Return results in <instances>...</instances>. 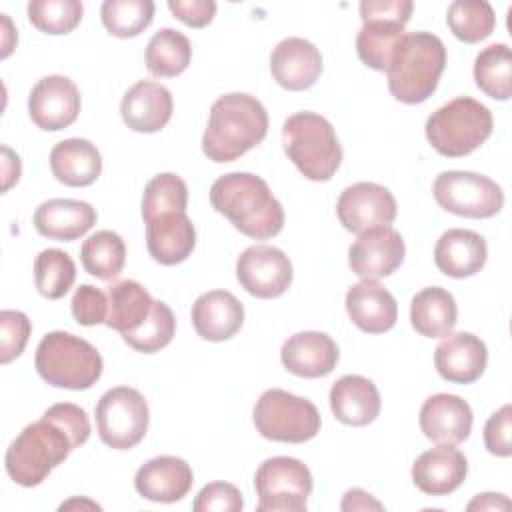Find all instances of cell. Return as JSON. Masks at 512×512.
Here are the masks:
<instances>
[{
  "label": "cell",
  "mask_w": 512,
  "mask_h": 512,
  "mask_svg": "<svg viewBox=\"0 0 512 512\" xmlns=\"http://www.w3.org/2000/svg\"><path fill=\"white\" fill-rule=\"evenodd\" d=\"M488 258L486 240L466 228L446 230L434 246V262L438 270L450 278H468L480 272Z\"/></svg>",
  "instance_id": "28"
},
{
  "label": "cell",
  "mask_w": 512,
  "mask_h": 512,
  "mask_svg": "<svg viewBox=\"0 0 512 512\" xmlns=\"http://www.w3.org/2000/svg\"><path fill=\"white\" fill-rule=\"evenodd\" d=\"M80 90L62 74L40 78L28 96V114L32 122L48 132L68 128L80 114Z\"/></svg>",
  "instance_id": "16"
},
{
  "label": "cell",
  "mask_w": 512,
  "mask_h": 512,
  "mask_svg": "<svg viewBox=\"0 0 512 512\" xmlns=\"http://www.w3.org/2000/svg\"><path fill=\"white\" fill-rule=\"evenodd\" d=\"M50 170L66 186H90L102 172V156L90 140L68 138L50 150Z\"/></svg>",
  "instance_id": "30"
},
{
  "label": "cell",
  "mask_w": 512,
  "mask_h": 512,
  "mask_svg": "<svg viewBox=\"0 0 512 512\" xmlns=\"http://www.w3.org/2000/svg\"><path fill=\"white\" fill-rule=\"evenodd\" d=\"M476 86L494 100L512 96V54L506 44L482 48L474 60Z\"/></svg>",
  "instance_id": "35"
},
{
  "label": "cell",
  "mask_w": 512,
  "mask_h": 512,
  "mask_svg": "<svg viewBox=\"0 0 512 512\" xmlns=\"http://www.w3.org/2000/svg\"><path fill=\"white\" fill-rule=\"evenodd\" d=\"M84 270L100 280H114L126 262V244L112 230H100L88 236L80 246Z\"/></svg>",
  "instance_id": "34"
},
{
  "label": "cell",
  "mask_w": 512,
  "mask_h": 512,
  "mask_svg": "<svg viewBox=\"0 0 512 512\" xmlns=\"http://www.w3.org/2000/svg\"><path fill=\"white\" fill-rule=\"evenodd\" d=\"M432 194L440 208L464 218H492L504 206V192L492 178L466 170L440 172Z\"/></svg>",
  "instance_id": "12"
},
{
  "label": "cell",
  "mask_w": 512,
  "mask_h": 512,
  "mask_svg": "<svg viewBox=\"0 0 512 512\" xmlns=\"http://www.w3.org/2000/svg\"><path fill=\"white\" fill-rule=\"evenodd\" d=\"M282 364L288 372L302 378H320L330 374L340 358L336 342L316 330L292 334L280 350Z\"/></svg>",
  "instance_id": "23"
},
{
  "label": "cell",
  "mask_w": 512,
  "mask_h": 512,
  "mask_svg": "<svg viewBox=\"0 0 512 512\" xmlns=\"http://www.w3.org/2000/svg\"><path fill=\"white\" fill-rule=\"evenodd\" d=\"M76 280V266L68 252L46 248L34 260V282L38 292L48 300L62 298Z\"/></svg>",
  "instance_id": "37"
},
{
  "label": "cell",
  "mask_w": 512,
  "mask_h": 512,
  "mask_svg": "<svg viewBox=\"0 0 512 512\" xmlns=\"http://www.w3.org/2000/svg\"><path fill=\"white\" fill-rule=\"evenodd\" d=\"M188 206V186L186 182L172 172L154 176L142 194V218L144 222L168 214V212H186Z\"/></svg>",
  "instance_id": "39"
},
{
  "label": "cell",
  "mask_w": 512,
  "mask_h": 512,
  "mask_svg": "<svg viewBox=\"0 0 512 512\" xmlns=\"http://www.w3.org/2000/svg\"><path fill=\"white\" fill-rule=\"evenodd\" d=\"M84 14V6L78 0H32L28 4V20L40 32L68 34L72 32Z\"/></svg>",
  "instance_id": "41"
},
{
  "label": "cell",
  "mask_w": 512,
  "mask_h": 512,
  "mask_svg": "<svg viewBox=\"0 0 512 512\" xmlns=\"http://www.w3.org/2000/svg\"><path fill=\"white\" fill-rule=\"evenodd\" d=\"M104 28L116 38H134L154 18L152 0H106L100 8Z\"/></svg>",
  "instance_id": "38"
},
{
  "label": "cell",
  "mask_w": 512,
  "mask_h": 512,
  "mask_svg": "<svg viewBox=\"0 0 512 512\" xmlns=\"http://www.w3.org/2000/svg\"><path fill=\"white\" fill-rule=\"evenodd\" d=\"M176 332V318L174 312L170 310V306L162 300H154V308L150 312V316L146 318V322L136 328L130 334H124L122 340L144 354H152L158 352L162 348H166Z\"/></svg>",
  "instance_id": "40"
},
{
  "label": "cell",
  "mask_w": 512,
  "mask_h": 512,
  "mask_svg": "<svg viewBox=\"0 0 512 512\" xmlns=\"http://www.w3.org/2000/svg\"><path fill=\"white\" fill-rule=\"evenodd\" d=\"M252 420L258 434L274 442L302 444L320 432L318 408L292 392L270 388L254 404Z\"/></svg>",
  "instance_id": "8"
},
{
  "label": "cell",
  "mask_w": 512,
  "mask_h": 512,
  "mask_svg": "<svg viewBox=\"0 0 512 512\" xmlns=\"http://www.w3.org/2000/svg\"><path fill=\"white\" fill-rule=\"evenodd\" d=\"M196 512H240L244 500L240 490L230 482H210L194 498Z\"/></svg>",
  "instance_id": "44"
},
{
  "label": "cell",
  "mask_w": 512,
  "mask_h": 512,
  "mask_svg": "<svg viewBox=\"0 0 512 512\" xmlns=\"http://www.w3.org/2000/svg\"><path fill=\"white\" fill-rule=\"evenodd\" d=\"M212 208L236 230L254 240H268L284 228V208L266 180L250 172H228L210 186Z\"/></svg>",
  "instance_id": "2"
},
{
  "label": "cell",
  "mask_w": 512,
  "mask_h": 512,
  "mask_svg": "<svg viewBox=\"0 0 512 512\" xmlns=\"http://www.w3.org/2000/svg\"><path fill=\"white\" fill-rule=\"evenodd\" d=\"M468 460L454 446L430 448L412 464L414 486L428 496L452 494L466 480Z\"/></svg>",
  "instance_id": "22"
},
{
  "label": "cell",
  "mask_w": 512,
  "mask_h": 512,
  "mask_svg": "<svg viewBox=\"0 0 512 512\" xmlns=\"http://www.w3.org/2000/svg\"><path fill=\"white\" fill-rule=\"evenodd\" d=\"M88 438L90 420L84 408L72 402L54 404L12 440L4 458L6 472L24 488L38 486Z\"/></svg>",
  "instance_id": "1"
},
{
  "label": "cell",
  "mask_w": 512,
  "mask_h": 512,
  "mask_svg": "<svg viewBox=\"0 0 512 512\" xmlns=\"http://www.w3.org/2000/svg\"><path fill=\"white\" fill-rule=\"evenodd\" d=\"M410 0H364L360 2L362 28L356 36V52L360 60L378 72H386L390 56L404 36V28L412 16Z\"/></svg>",
  "instance_id": "9"
},
{
  "label": "cell",
  "mask_w": 512,
  "mask_h": 512,
  "mask_svg": "<svg viewBox=\"0 0 512 512\" xmlns=\"http://www.w3.org/2000/svg\"><path fill=\"white\" fill-rule=\"evenodd\" d=\"M490 110L470 96H458L426 120L424 132L432 148L448 158H460L480 148L492 134Z\"/></svg>",
  "instance_id": "7"
},
{
  "label": "cell",
  "mask_w": 512,
  "mask_h": 512,
  "mask_svg": "<svg viewBox=\"0 0 512 512\" xmlns=\"http://www.w3.org/2000/svg\"><path fill=\"white\" fill-rule=\"evenodd\" d=\"M398 214L392 192L376 182H356L342 190L336 202V216L348 232L360 234L374 226H388Z\"/></svg>",
  "instance_id": "14"
},
{
  "label": "cell",
  "mask_w": 512,
  "mask_h": 512,
  "mask_svg": "<svg viewBox=\"0 0 512 512\" xmlns=\"http://www.w3.org/2000/svg\"><path fill=\"white\" fill-rule=\"evenodd\" d=\"M174 100L170 90L154 80H140L126 90L120 114L124 124L134 132H158L172 118Z\"/></svg>",
  "instance_id": "20"
},
{
  "label": "cell",
  "mask_w": 512,
  "mask_h": 512,
  "mask_svg": "<svg viewBox=\"0 0 512 512\" xmlns=\"http://www.w3.org/2000/svg\"><path fill=\"white\" fill-rule=\"evenodd\" d=\"M70 308H72V316L78 324L96 326V324L106 322L108 296L92 284H80L72 296Z\"/></svg>",
  "instance_id": "43"
},
{
  "label": "cell",
  "mask_w": 512,
  "mask_h": 512,
  "mask_svg": "<svg viewBox=\"0 0 512 512\" xmlns=\"http://www.w3.org/2000/svg\"><path fill=\"white\" fill-rule=\"evenodd\" d=\"M2 24H4V50H2V58H6L10 52H12V42H8V34L12 32V24H10V20H8V16L6 14H2Z\"/></svg>",
  "instance_id": "50"
},
{
  "label": "cell",
  "mask_w": 512,
  "mask_h": 512,
  "mask_svg": "<svg viewBox=\"0 0 512 512\" xmlns=\"http://www.w3.org/2000/svg\"><path fill=\"white\" fill-rule=\"evenodd\" d=\"M194 482L190 464L178 456H156L142 464L134 476L136 492L152 502H178Z\"/></svg>",
  "instance_id": "19"
},
{
  "label": "cell",
  "mask_w": 512,
  "mask_h": 512,
  "mask_svg": "<svg viewBox=\"0 0 512 512\" xmlns=\"http://www.w3.org/2000/svg\"><path fill=\"white\" fill-rule=\"evenodd\" d=\"M270 70L282 88L300 92L314 86L320 78L322 56L310 40L290 36L280 40L272 50Z\"/></svg>",
  "instance_id": "18"
},
{
  "label": "cell",
  "mask_w": 512,
  "mask_h": 512,
  "mask_svg": "<svg viewBox=\"0 0 512 512\" xmlns=\"http://www.w3.org/2000/svg\"><path fill=\"white\" fill-rule=\"evenodd\" d=\"M446 22L458 40L476 44L492 34L496 16L486 0H456L448 6Z\"/></svg>",
  "instance_id": "36"
},
{
  "label": "cell",
  "mask_w": 512,
  "mask_h": 512,
  "mask_svg": "<svg viewBox=\"0 0 512 512\" xmlns=\"http://www.w3.org/2000/svg\"><path fill=\"white\" fill-rule=\"evenodd\" d=\"M98 220L96 210L82 200L52 198L34 210V228L40 236L70 242L84 236Z\"/></svg>",
  "instance_id": "26"
},
{
  "label": "cell",
  "mask_w": 512,
  "mask_h": 512,
  "mask_svg": "<svg viewBox=\"0 0 512 512\" xmlns=\"http://www.w3.org/2000/svg\"><path fill=\"white\" fill-rule=\"evenodd\" d=\"M20 172H22V164H20L18 154H14L8 146H2V176H4L2 190L4 192H8L10 186L18 182Z\"/></svg>",
  "instance_id": "48"
},
{
  "label": "cell",
  "mask_w": 512,
  "mask_h": 512,
  "mask_svg": "<svg viewBox=\"0 0 512 512\" xmlns=\"http://www.w3.org/2000/svg\"><path fill=\"white\" fill-rule=\"evenodd\" d=\"M150 412L146 398L130 386H116L96 404V428L100 440L114 450H130L146 436Z\"/></svg>",
  "instance_id": "11"
},
{
  "label": "cell",
  "mask_w": 512,
  "mask_h": 512,
  "mask_svg": "<svg viewBox=\"0 0 512 512\" xmlns=\"http://www.w3.org/2000/svg\"><path fill=\"white\" fill-rule=\"evenodd\" d=\"M282 146L300 174L314 182L330 180L342 162L334 126L316 112L288 116L282 126Z\"/></svg>",
  "instance_id": "5"
},
{
  "label": "cell",
  "mask_w": 512,
  "mask_h": 512,
  "mask_svg": "<svg viewBox=\"0 0 512 512\" xmlns=\"http://www.w3.org/2000/svg\"><path fill=\"white\" fill-rule=\"evenodd\" d=\"M192 324L208 342L228 340L244 324V306L228 290L204 292L192 304Z\"/></svg>",
  "instance_id": "25"
},
{
  "label": "cell",
  "mask_w": 512,
  "mask_h": 512,
  "mask_svg": "<svg viewBox=\"0 0 512 512\" xmlns=\"http://www.w3.org/2000/svg\"><path fill=\"white\" fill-rule=\"evenodd\" d=\"M510 506V500L504 494L484 492L478 494L466 508L468 510H506Z\"/></svg>",
  "instance_id": "49"
},
{
  "label": "cell",
  "mask_w": 512,
  "mask_h": 512,
  "mask_svg": "<svg viewBox=\"0 0 512 512\" xmlns=\"http://www.w3.org/2000/svg\"><path fill=\"white\" fill-rule=\"evenodd\" d=\"M154 308V298L136 280H120L108 288L106 326L120 336L140 328Z\"/></svg>",
  "instance_id": "32"
},
{
  "label": "cell",
  "mask_w": 512,
  "mask_h": 512,
  "mask_svg": "<svg viewBox=\"0 0 512 512\" xmlns=\"http://www.w3.org/2000/svg\"><path fill=\"white\" fill-rule=\"evenodd\" d=\"M344 304L350 320L366 334L388 332L398 320L394 296L376 280H362L350 286Z\"/></svg>",
  "instance_id": "24"
},
{
  "label": "cell",
  "mask_w": 512,
  "mask_h": 512,
  "mask_svg": "<svg viewBox=\"0 0 512 512\" xmlns=\"http://www.w3.org/2000/svg\"><path fill=\"white\" fill-rule=\"evenodd\" d=\"M308 466L290 456H272L254 474L258 512H304L312 494Z\"/></svg>",
  "instance_id": "10"
},
{
  "label": "cell",
  "mask_w": 512,
  "mask_h": 512,
  "mask_svg": "<svg viewBox=\"0 0 512 512\" xmlns=\"http://www.w3.org/2000/svg\"><path fill=\"white\" fill-rule=\"evenodd\" d=\"M380 392L376 384L360 374L340 376L330 388V408L346 426H366L380 414Z\"/></svg>",
  "instance_id": "29"
},
{
  "label": "cell",
  "mask_w": 512,
  "mask_h": 512,
  "mask_svg": "<svg viewBox=\"0 0 512 512\" xmlns=\"http://www.w3.org/2000/svg\"><path fill=\"white\" fill-rule=\"evenodd\" d=\"M170 12L190 28H204L214 20L216 2L214 0H170Z\"/></svg>",
  "instance_id": "46"
},
{
  "label": "cell",
  "mask_w": 512,
  "mask_h": 512,
  "mask_svg": "<svg viewBox=\"0 0 512 512\" xmlns=\"http://www.w3.org/2000/svg\"><path fill=\"white\" fill-rule=\"evenodd\" d=\"M342 510H382V504L362 488H352L344 494Z\"/></svg>",
  "instance_id": "47"
},
{
  "label": "cell",
  "mask_w": 512,
  "mask_h": 512,
  "mask_svg": "<svg viewBox=\"0 0 512 512\" xmlns=\"http://www.w3.org/2000/svg\"><path fill=\"white\" fill-rule=\"evenodd\" d=\"M472 408L456 394H432L420 408L424 436L442 446H456L470 436Z\"/></svg>",
  "instance_id": "17"
},
{
  "label": "cell",
  "mask_w": 512,
  "mask_h": 512,
  "mask_svg": "<svg viewBox=\"0 0 512 512\" xmlns=\"http://www.w3.org/2000/svg\"><path fill=\"white\" fill-rule=\"evenodd\" d=\"M292 276L290 258L276 246H250L236 260V278L240 286L262 300L282 296L290 288Z\"/></svg>",
  "instance_id": "13"
},
{
  "label": "cell",
  "mask_w": 512,
  "mask_h": 512,
  "mask_svg": "<svg viewBox=\"0 0 512 512\" xmlns=\"http://www.w3.org/2000/svg\"><path fill=\"white\" fill-rule=\"evenodd\" d=\"M510 428H512V408L510 404H504L498 412H494L488 418L484 426V444L490 454L502 456V458H508L512 454Z\"/></svg>",
  "instance_id": "45"
},
{
  "label": "cell",
  "mask_w": 512,
  "mask_h": 512,
  "mask_svg": "<svg viewBox=\"0 0 512 512\" xmlns=\"http://www.w3.org/2000/svg\"><path fill=\"white\" fill-rule=\"evenodd\" d=\"M74 506H88V508H96V510H100V506L96 504V502H90V500H78V498H74V500H70V502H64L62 506H60V510H68V508H74Z\"/></svg>",
  "instance_id": "51"
},
{
  "label": "cell",
  "mask_w": 512,
  "mask_h": 512,
  "mask_svg": "<svg viewBox=\"0 0 512 512\" xmlns=\"http://www.w3.org/2000/svg\"><path fill=\"white\" fill-rule=\"evenodd\" d=\"M266 132L268 112L262 102L244 92H230L210 108L202 152L212 162H232L258 146Z\"/></svg>",
  "instance_id": "3"
},
{
  "label": "cell",
  "mask_w": 512,
  "mask_h": 512,
  "mask_svg": "<svg viewBox=\"0 0 512 512\" xmlns=\"http://www.w3.org/2000/svg\"><path fill=\"white\" fill-rule=\"evenodd\" d=\"M486 362V344L470 332L448 334L434 350V366L438 374L454 384L476 382L484 374Z\"/></svg>",
  "instance_id": "21"
},
{
  "label": "cell",
  "mask_w": 512,
  "mask_h": 512,
  "mask_svg": "<svg viewBox=\"0 0 512 512\" xmlns=\"http://www.w3.org/2000/svg\"><path fill=\"white\" fill-rule=\"evenodd\" d=\"M146 246L150 256L164 266L184 262L196 246V230L192 220L186 212H168L148 220Z\"/></svg>",
  "instance_id": "27"
},
{
  "label": "cell",
  "mask_w": 512,
  "mask_h": 512,
  "mask_svg": "<svg viewBox=\"0 0 512 512\" xmlns=\"http://www.w3.org/2000/svg\"><path fill=\"white\" fill-rule=\"evenodd\" d=\"M446 46L432 32H404L398 40L386 74L390 94L404 104L428 100L444 72Z\"/></svg>",
  "instance_id": "4"
},
{
  "label": "cell",
  "mask_w": 512,
  "mask_h": 512,
  "mask_svg": "<svg viewBox=\"0 0 512 512\" xmlns=\"http://www.w3.org/2000/svg\"><path fill=\"white\" fill-rule=\"evenodd\" d=\"M192 60V46L190 40L174 30V28H162L158 30L144 54L146 68L156 78H174L182 74Z\"/></svg>",
  "instance_id": "33"
},
{
  "label": "cell",
  "mask_w": 512,
  "mask_h": 512,
  "mask_svg": "<svg viewBox=\"0 0 512 512\" xmlns=\"http://www.w3.org/2000/svg\"><path fill=\"white\" fill-rule=\"evenodd\" d=\"M34 366L38 376L54 388L88 390L100 380L104 362L88 340L54 330L40 340Z\"/></svg>",
  "instance_id": "6"
},
{
  "label": "cell",
  "mask_w": 512,
  "mask_h": 512,
  "mask_svg": "<svg viewBox=\"0 0 512 512\" xmlns=\"http://www.w3.org/2000/svg\"><path fill=\"white\" fill-rule=\"evenodd\" d=\"M32 324L28 316L20 310H2L0 312V362L8 364L18 358L30 338Z\"/></svg>",
  "instance_id": "42"
},
{
  "label": "cell",
  "mask_w": 512,
  "mask_h": 512,
  "mask_svg": "<svg viewBox=\"0 0 512 512\" xmlns=\"http://www.w3.org/2000/svg\"><path fill=\"white\" fill-rule=\"evenodd\" d=\"M410 322L412 328L426 338H444L452 334L458 322L454 296L440 286L422 288L410 302Z\"/></svg>",
  "instance_id": "31"
},
{
  "label": "cell",
  "mask_w": 512,
  "mask_h": 512,
  "mask_svg": "<svg viewBox=\"0 0 512 512\" xmlns=\"http://www.w3.org/2000/svg\"><path fill=\"white\" fill-rule=\"evenodd\" d=\"M404 238L392 226L362 230L348 250V264L362 280L390 276L404 262Z\"/></svg>",
  "instance_id": "15"
}]
</instances>
